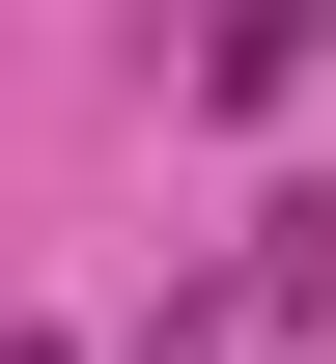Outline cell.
<instances>
[{"label": "cell", "instance_id": "1", "mask_svg": "<svg viewBox=\"0 0 336 364\" xmlns=\"http://www.w3.org/2000/svg\"><path fill=\"white\" fill-rule=\"evenodd\" d=\"M141 364H224V309H196V280H168V309H141Z\"/></svg>", "mask_w": 336, "mask_h": 364}, {"label": "cell", "instance_id": "2", "mask_svg": "<svg viewBox=\"0 0 336 364\" xmlns=\"http://www.w3.org/2000/svg\"><path fill=\"white\" fill-rule=\"evenodd\" d=\"M0 364H56V336H0Z\"/></svg>", "mask_w": 336, "mask_h": 364}]
</instances>
